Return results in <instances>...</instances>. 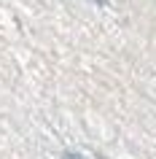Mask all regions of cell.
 Returning <instances> with one entry per match:
<instances>
[{"mask_svg": "<svg viewBox=\"0 0 156 159\" xmlns=\"http://www.w3.org/2000/svg\"><path fill=\"white\" fill-rule=\"evenodd\" d=\"M62 159H83V157H81V154H73V151H67V154H65Z\"/></svg>", "mask_w": 156, "mask_h": 159, "instance_id": "1", "label": "cell"}, {"mask_svg": "<svg viewBox=\"0 0 156 159\" xmlns=\"http://www.w3.org/2000/svg\"><path fill=\"white\" fill-rule=\"evenodd\" d=\"M97 3H108V0H97Z\"/></svg>", "mask_w": 156, "mask_h": 159, "instance_id": "2", "label": "cell"}]
</instances>
